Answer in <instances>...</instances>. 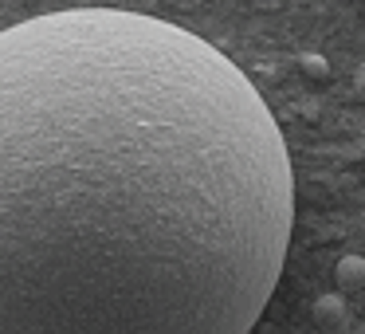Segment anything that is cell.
<instances>
[{
	"instance_id": "3957f363",
	"label": "cell",
	"mask_w": 365,
	"mask_h": 334,
	"mask_svg": "<svg viewBox=\"0 0 365 334\" xmlns=\"http://www.w3.org/2000/svg\"><path fill=\"white\" fill-rule=\"evenodd\" d=\"M314 315L322 326H341L346 323V299H341V295H322V299L314 303Z\"/></svg>"
},
{
	"instance_id": "277c9868",
	"label": "cell",
	"mask_w": 365,
	"mask_h": 334,
	"mask_svg": "<svg viewBox=\"0 0 365 334\" xmlns=\"http://www.w3.org/2000/svg\"><path fill=\"white\" fill-rule=\"evenodd\" d=\"M299 71L307 75V79L322 83L326 75H330V64H326V56H318V51H302V56H299Z\"/></svg>"
},
{
	"instance_id": "6da1fadb",
	"label": "cell",
	"mask_w": 365,
	"mask_h": 334,
	"mask_svg": "<svg viewBox=\"0 0 365 334\" xmlns=\"http://www.w3.org/2000/svg\"><path fill=\"white\" fill-rule=\"evenodd\" d=\"M291 228L283 130L197 32L126 9L0 32V334H247Z\"/></svg>"
},
{
	"instance_id": "7a4b0ae2",
	"label": "cell",
	"mask_w": 365,
	"mask_h": 334,
	"mask_svg": "<svg viewBox=\"0 0 365 334\" xmlns=\"http://www.w3.org/2000/svg\"><path fill=\"white\" fill-rule=\"evenodd\" d=\"M334 279H338V287L341 291H361L365 287V255H341L338 260V268H334Z\"/></svg>"
}]
</instances>
